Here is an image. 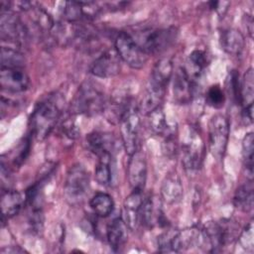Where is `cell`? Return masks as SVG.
Returning a JSON list of instances; mask_svg holds the SVG:
<instances>
[{"instance_id":"1","label":"cell","mask_w":254,"mask_h":254,"mask_svg":"<svg viewBox=\"0 0 254 254\" xmlns=\"http://www.w3.org/2000/svg\"><path fill=\"white\" fill-rule=\"evenodd\" d=\"M56 96H49L34 108L30 117L31 130L37 140H44L54 129L61 116V106Z\"/></svg>"},{"instance_id":"2","label":"cell","mask_w":254,"mask_h":254,"mask_svg":"<svg viewBox=\"0 0 254 254\" xmlns=\"http://www.w3.org/2000/svg\"><path fill=\"white\" fill-rule=\"evenodd\" d=\"M107 102L103 90L99 85L84 81L78 87L70 104V114H84L95 116L103 112Z\"/></svg>"},{"instance_id":"3","label":"cell","mask_w":254,"mask_h":254,"mask_svg":"<svg viewBox=\"0 0 254 254\" xmlns=\"http://www.w3.org/2000/svg\"><path fill=\"white\" fill-rule=\"evenodd\" d=\"M182 163L188 173H194L201 167L204 156V143L193 127H188L182 141Z\"/></svg>"},{"instance_id":"4","label":"cell","mask_w":254,"mask_h":254,"mask_svg":"<svg viewBox=\"0 0 254 254\" xmlns=\"http://www.w3.org/2000/svg\"><path fill=\"white\" fill-rule=\"evenodd\" d=\"M176 38L177 32L174 28H148L139 31L133 39L147 55H154L167 50Z\"/></svg>"},{"instance_id":"5","label":"cell","mask_w":254,"mask_h":254,"mask_svg":"<svg viewBox=\"0 0 254 254\" xmlns=\"http://www.w3.org/2000/svg\"><path fill=\"white\" fill-rule=\"evenodd\" d=\"M89 190V175L80 164L71 166L64 182V195L70 204H77L83 200Z\"/></svg>"},{"instance_id":"6","label":"cell","mask_w":254,"mask_h":254,"mask_svg":"<svg viewBox=\"0 0 254 254\" xmlns=\"http://www.w3.org/2000/svg\"><path fill=\"white\" fill-rule=\"evenodd\" d=\"M229 138V121L222 114H215L208 123L209 151L216 160L223 158Z\"/></svg>"},{"instance_id":"7","label":"cell","mask_w":254,"mask_h":254,"mask_svg":"<svg viewBox=\"0 0 254 254\" xmlns=\"http://www.w3.org/2000/svg\"><path fill=\"white\" fill-rule=\"evenodd\" d=\"M114 46L121 61L132 68H141L145 64L148 55L141 49L129 33H119L115 38Z\"/></svg>"},{"instance_id":"8","label":"cell","mask_w":254,"mask_h":254,"mask_svg":"<svg viewBox=\"0 0 254 254\" xmlns=\"http://www.w3.org/2000/svg\"><path fill=\"white\" fill-rule=\"evenodd\" d=\"M0 32L2 41L15 45H23L28 39V30L21 20L10 9L1 7Z\"/></svg>"},{"instance_id":"9","label":"cell","mask_w":254,"mask_h":254,"mask_svg":"<svg viewBox=\"0 0 254 254\" xmlns=\"http://www.w3.org/2000/svg\"><path fill=\"white\" fill-rule=\"evenodd\" d=\"M140 127V118L138 111L130 108L120 120V132L122 144L126 153L131 156L137 151L138 133Z\"/></svg>"},{"instance_id":"10","label":"cell","mask_w":254,"mask_h":254,"mask_svg":"<svg viewBox=\"0 0 254 254\" xmlns=\"http://www.w3.org/2000/svg\"><path fill=\"white\" fill-rule=\"evenodd\" d=\"M121 69V59L115 49L103 52L90 65V72L101 78H109L117 75Z\"/></svg>"},{"instance_id":"11","label":"cell","mask_w":254,"mask_h":254,"mask_svg":"<svg viewBox=\"0 0 254 254\" xmlns=\"http://www.w3.org/2000/svg\"><path fill=\"white\" fill-rule=\"evenodd\" d=\"M30 78L21 67H1L0 86L9 92H23L28 89Z\"/></svg>"},{"instance_id":"12","label":"cell","mask_w":254,"mask_h":254,"mask_svg":"<svg viewBox=\"0 0 254 254\" xmlns=\"http://www.w3.org/2000/svg\"><path fill=\"white\" fill-rule=\"evenodd\" d=\"M127 177L132 190L142 191L147 180V162L143 153L136 151L130 156Z\"/></svg>"},{"instance_id":"13","label":"cell","mask_w":254,"mask_h":254,"mask_svg":"<svg viewBox=\"0 0 254 254\" xmlns=\"http://www.w3.org/2000/svg\"><path fill=\"white\" fill-rule=\"evenodd\" d=\"M194 81L190 79L185 67H179L173 81L174 99L179 104H188L191 101L194 93Z\"/></svg>"},{"instance_id":"14","label":"cell","mask_w":254,"mask_h":254,"mask_svg":"<svg viewBox=\"0 0 254 254\" xmlns=\"http://www.w3.org/2000/svg\"><path fill=\"white\" fill-rule=\"evenodd\" d=\"M201 244L202 231L196 226L175 232L171 240V248L174 252H182L192 246H201Z\"/></svg>"},{"instance_id":"15","label":"cell","mask_w":254,"mask_h":254,"mask_svg":"<svg viewBox=\"0 0 254 254\" xmlns=\"http://www.w3.org/2000/svg\"><path fill=\"white\" fill-rule=\"evenodd\" d=\"M87 148L98 158L114 155L116 141L109 133L94 131L86 136Z\"/></svg>"},{"instance_id":"16","label":"cell","mask_w":254,"mask_h":254,"mask_svg":"<svg viewBox=\"0 0 254 254\" xmlns=\"http://www.w3.org/2000/svg\"><path fill=\"white\" fill-rule=\"evenodd\" d=\"M142 191L132 190L123 203L122 218L129 229L136 230L140 223V208L142 204Z\"/></svg>"},{"instance_id":"17","label":"cell","mask_w":254,"mask_h":254,"mask_svg":"<svg viewBox=\"0 0 254 254\" xmlns=\"http://www.w3.org/2000/svg\"><path fill=\"white\" fill-rule=\"evenodd\" d=\"M184 193V188L179 175L176 172H170L166 175L161 186V195L168 204L178 203Z\"/></svg>"},{"instance_id":"18","label":"cell","mask_w":254,"mask_h":254,"mask_svg":"<svg viewBox=\"0 0 254 254\" xmlns=\"http://www.w3.org/2000/svg\"><path fill=\"white\" fill-rule=\"evenodd\" d=\"M173 70L174 64L172 60L169 58L161 59L154 65L148 84L166 90V87L172 78Z\"/></svg>"},{"instance_id":"19","label":"cell","mask_w":254,"mask_h":254,"mask_svg":"<svg viewBox=\"0 0 254 254\" xmlns=\"http://www.w3.org/2000/svg\"><path fill=\"white\" fill-rule=\"evenodd\" d=\"M24 196L21 192L14 190H3L1 192V209L2 222L5 219L16 215L24 204Z\"/></svg>"},{"instance_id":"20","label":"cell","mask_w":254,"mask_h":254,"mask_svg":"<svg viewBox=\"0 0 254 254\" xmlns=\"http://www.w3.org/2000/svg\"><path fill=\"white\" fill-rule=\"evenodd\" d=\"M220 45L227 54L240 56L244 50L245 40L241 32L230 28L222 31L220 35Z\"/></svg>"},{"instance_id":"21","label":"cell","mask_w":254,"mask_h":254,"mask_svg":"<svg viewBox=\"0 0 254 254\" xmlns=\"http://www.w3.org/2000/svg\"><path fill=\"white\" fill-rule=\"evenodd\" d=\"M128 226L122 217L115 218L107 227V240L114 251H118L127 241Z\"/></svg>"},{"instance_id":"22","label":"cell","mask_w":254,"mask_h":254,"mask_svg":"<svg viewBox=\"0 0 254 254\" xmlns=\"http://www.w3.org/2000/svg\"><path fill=\"white\" fill-rule=\"evenodd\" d=\"M166 90L151 85H147L144 95L138 105V111L143 115H148L153 110L161 106Z\"/></svg>"},{"instance_id":"23","label":"cell","mask_w":254,"mask_h":254,"mask_svg":"<svg viewBox=\"0 0 254 254\" xmlns=\"http://www.w3.org/2000/svg\"><path fill=\"white\" fill-rule=\"evenodd\" d=\"M253 184L252 180H250L248 183H245L236 190L233 197V203L240 210L248 212L253 208Z\"/></svg>"},{"instance_id":"24","label":"cell","mask_w":254,"mask_h":254,"mask_svg":"<svg viewBox=\"0 0 254 254\" xmlns=\"http://www.w3.org/2000/svg\"><path fill=\"white\" fill-rule=\"evenodd\" d=\"M89 205L94 214L99 217H106L110 215L114 209V201L112 197L105 192L95 193L91 197Z\"/></svg>"},{"instance_id":"25","label":"cell","mask_w":254,"mask_h":254,"mask_svg":"<svg viewBox=\"0 0 254 254\" xmlns=\"http://www.w3.org/2000/svg\"><path fill=\"white\" fill-rule=\"evenodd\" d=\"M254 97V74L253 68L250 67L246 70L243 75L242 81L240 82L239 88V102L242 104L243 108L253 104Z\"/></svg>"},{"instance_id":"26","label":"cell","mask_w":254,"mask_h":254,"mask_svg":"<svg viewBox=\"0 0 254 254\" xmlns=\"http://www.w3.org/2000/svg\"><path fill=\"white\" fill-rule=\"evenodd\" d=\"M189 64L190 66V72H188L192 81L200 77L204 68L208 64V58L205 52L201 50H194L189 56ZM187 71V70H186Z\"/></svg>"},{"instance_id":"27","label":"cell","mask_w":254,"mask_h":254,"mask_svg":"<svg viewBox=\"0 0 254 254\" xmlns=\"http://www.w3.org/2000/svg\"><path fill=\"white\" fill-rule=\"evenodd\" d=\"M99 161L95 168L94 177L95 181L103 187H107L111 184L112 181V156H104L98 158Z\"/></svg>"},{"instance_id":"28","label":"cell","mask_w":254,"mask_h":254,"mask_svg":"<svg viewBox=\"0 0 254 254\" xmlns=\"http://www.w3.org/2000/svg\"><path fill=\"white\" fill-rule=\"evenodd\" d=\"M147 116L149 118L148 119L149 126L155 134L164 136L172 129V127H170L168 122H167L165 112L163 111L161 106L156 108L155 110H153Z\"/></svg>"},{"instance_id":"29","label":"cell","mask_w":254,"mask_h":254,"mask_svg":"<svg viewBox=\"0 0 254 254\" xmlns=\"http://www.w3.org/2000/svg\"><path fill=\"white\" fill-rule=\"evenodd\" d=\"M25 58L23 54L14 48H1V67H21L23 68Z\"/></svg>"},{"instance_id":"30","label":"cell","mask_w":254,"mask_h":254,"mask_svg":"<svg viewBox=\"0 0 254 254\" xmlns=\"http://www.w3.org/2000/svg\"><path fill=\"white\" fill-rule=\"evenodd\" d=\"M155 219H157L158 222H160V214H157L152 196H147L143 198L141 204L140 223L146 227H152L153 224L155 223Z\"/></svg>"},{"instance_id":"31","label":"cell","mask_w":254,"mask_h":254,"mask_svg":"<svg viewBox=\"0 0 254 254\" xmlns=\"http://www.w3.org/2000/svg\"><path fill=\"white\" fill-rule=\"evenodd\" d=\"M242 154L245 162L246 173L250 180L253 178V154H254V136L252 132L245 135L242 141Z\"/></svg>"},{"instance_id":"32","label":"cell","mask_w":254,"mask_h":254,"mask_svg":"<svg viewBox=\"0 0 254 254\" xmlns=\"http://www.w3.org/2000/svg\"><path fill=\"white\" fill-rule=\"evenodd\" d=\"M206 103L213 108H220L223 106L225 96L219 85H212L208 88L205 96Z\"/></svg>"},{"instance_id":"33","label":"cell","mask_w":254,"mask_h":254,"mask_svg":"<svg viewBox=\"0 0 254 254\" xmlns=\"http://www.w3.org/2000/svg\"><path fill=\"white\" fill-rule=\"evenodd\" d=\"M239 242L241 246L248 252H252L254 248V240H253V225L250 222L242 233L239 236Z\"/></svg>"},{"instance_id":"34","label":"cell","mask_w":254,"mask_h":254,"mask_svg":"<svg viewBox=\"0 0 254 254\" xmlns=\"http://www.w3.org/2000/svg\"><path fill=\"white\" fill-rule=\"evenodd\" d=\"M62 130L64 133V135L69 139H76L79 136V129L76 125L74 119L70 117L65 118V120L62 124Z\"/></svg>"}]
</instances>
